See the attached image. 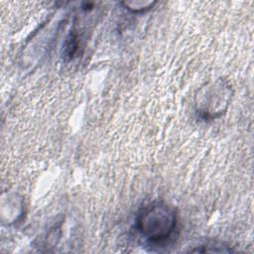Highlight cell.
<instances>
[{"label":"cell","mask_w":254,"mask_h":254,"mask_svg":"<svg viewBox=\"0 0 254 254\" xmlns=\"http://www.w3.org/2000/svg\"><path fill=\"white\" fill-rule=\"evenodd\" d=\"M138 234L152 245H165L178 231V213L164 201H151L139 210L135 219Z\"/></svg>","instance_id":"6da1fadb"},{"label":"cell","mask_w":254,"mask_h":254,"mask_svg":"<svg viewBox=\"0 0 254 254\" xmlns=\"http://www.w3.org/2000/svg\"><path fill=\"white\" fill-rule=\"evenodd\" d=\"M232 95L230 83L221 77L204 83L194 96L197 117L205 121L219 118L227 111Z\"/></svg>","instance_id":"7a4b0ae2"},{"label":"cell","mask_w":254,"mask_h":254,"mask_svg":"<svg viewBox=\"0 0 254 254\" xmlns=\"http://www.w3.org/2000/svg\"><path fill=\"white\" fill-rule=\"evenodd\" d=\"M191 252H200V253H205V252H232L233 250L225 245L222 242L218 241H208L204 244H201L197 246L195 249L190 250Z\"/></svg>","instance_id":"3957f363"},{"label":"cell","mask_w":254,"mask_h":254,"mask_svg":"<svg viewBox=\"0 0 254 254\" xmlns=\"http://www.w3.org/2000/svg\"><path fill=\"white\" fill-rule=\"evenodd\" d=\"M157 2L153 1H125L122 2L121 4L124 5V7L129 10L132 13H143L146 12L150 9H152V7L156 4Z\"/></svg>","instance_id":"277c9868"}]
</instances>
